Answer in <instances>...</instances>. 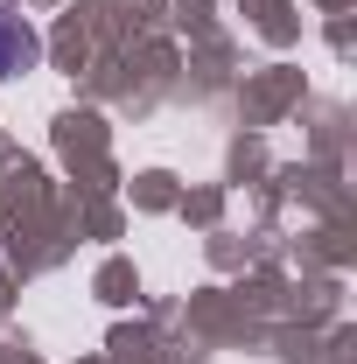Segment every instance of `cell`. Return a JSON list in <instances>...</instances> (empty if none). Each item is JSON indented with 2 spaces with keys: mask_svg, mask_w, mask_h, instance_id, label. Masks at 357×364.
<instances>
[{
  "mask_svg": "<svg viewBox=\"0 0 357 364\" xmlns=\"http://www.w3.org/2000/svg\"><path fill=\"white\" fill-rule=\"evenodd\" d=\"M21 63H36V36H28L21 21H0V77L21 70Z\"/></svg>",
  "mask_w": 357,
  "mask_h": 364,
  "instance_id": "obj_1",
  "label": "cell"
}]
</instances>
